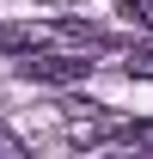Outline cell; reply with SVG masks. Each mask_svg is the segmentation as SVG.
<instances>
[{"mask_svg": "<svg viewBox=\"0 0 153 159\" xmlns=\"http://www.w3.org/2000/svg\"><path fill=\"white\" fill-rule=\"evenodd\" d=\"M37 6H61V0H37Z\"/></svg>", "mask_w": 153, "mask_h": 159, "instance_id": "6", "label": "cell"}, {"mask_svg": "<svg viewBox=\"0 0 153 159\" xmlns=\"http://www.w3.org/2000/svg\"><path fill=\"white\" fill-rule=\"evenodd\" d=\"M19 74L25 80H43V86H67V80H86V74H92V61H86V55H43V61L31 55Z\"/></svg>", "mask_w": 153, "mask_h": 159, "instance_id": "1", "label": "cell"}, {"mask_svg": "<svg viewBox=\"0 0 153 159\" xmlns=\"http://www.w3.org/2000/svg\"><path fill=\"white\" fill-rule=\"evenodd\" d=\"M129 74L135 80H153V49H135V55H129Z\"/></svg>", "mask_w": 153, "mask_h": 159, "instance_id": "5", "label": "cell"}, {"mask_svg": "<svg viewBox=\"0 0 153 159\" xmlns=\"http://www.w3.org/2000/svg\"><path fill=\"white\" fill-rule=\"evenodd\" d=\"M110 141H123V147H153V122H129V129H110Z\"/></svg>", "mask_w": 153, "mask_h": 159, "instance_id": "4", "label": "cell"}, {"mask_svg": "<svg viewBox=\"0 0 153 159\" xmlns=\"http://www.w3.org/2000/svg\"><path fill=\"white\" fill-rule=\"evenodd\" d=\"M116 12H123V19H129L135 31H153V0H123Z\"/></svg>", "mask_w": 153, "mask_h": 159, "instance_id": "3", "label": "cell"}, {"mask_svg": "<svg viewBox=\"0 0 153 159\" xmlns=\"http://www.w3.org/2000/svg\"><path fill=\"white\" fill-rule=\"evenodd\" d=\"M43 31L37 25H0V55H37Z\"/></svg>", "mask_w": 153, "mask_h": 159, "instance_id": "2", "label": "cell"}]
</instances>
